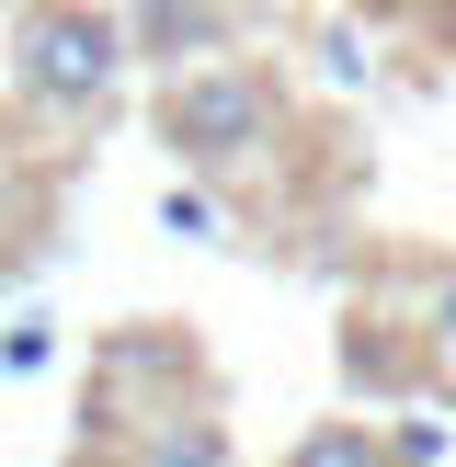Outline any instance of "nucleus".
I'll use <instances>...</instances> for the list:
<instances>
[{
	"instance_id": "nucleus-8",
	"label": "nucleus",
	"mask_w": 456,
	"mask_h": 467,
	"mask_svg": "<svg viewBox=\"0 0 456 467\" xmlns=\"http://www.w3.org/2000/svg\"><path fill=\"white\" fill-rule=\"evenodd\" d=\"M399 12H422L433 35H456V0H399Z\"/></svg>"
},
{
	"instance_id": "nucleus-4",
	"label": "nucleus",
	"mask_w": 456,
	"mask_h": 467,
	"mask_svg": "<svg viewBox=\"0 0 456 467\" xmlns=\"http://www.w3.org/2000/svg\"><path fill=\"white\" fill-rule=\"evenodd\" d=\"M285 467H399V456H388V433H377V422H319Z\"/></svg>"
},
{
	"instance_id": "nucleus-3",
	"label": "nucleus",
	"mask_w": 456,
	"mask_h": 467,
	"mask_svg": "<svg viewBox=\"0 0 456 467\" xmlns=\"http://www.w3.org/2000/svg\"><path fill=\"white\" fill-rule=\"evenodd\" d=\"M228 23H240V0H137V46L149 57H217L228 46Z\"/></svg>"
},
{
	"instance_id": "nucleus-5",
	"label": "nucleus",
	"mask_w": 456,
	"mask_h": 467,
	"mask_svg": "<svg viewBox=\"0 0 456 467\" xmlns=\"http://www.w3.org/2000/svg\"><path fill=\"white\" fill-rule=\"evenodd\" d=\"M137 467H228V433L217 422H149Z\"/></svg>"
},
{
	"instance_id": "nucleus-6",
	"label": "nucleus",
	"mask_w": 456,
	"mask_h": 467,
	"mask_svg": "<svg viewBox=\"0 0 456 467\" xmlns=\"http://www.w3.org/2000/svg\"><path fill=\"white\" fill-rule=\"evenodd\" d=\"M160 217H171L182 240H217V205H205V194H182V182H171V205H160Z\"/></svg>"
},
{
	"instance_id": "nucleus-2",
	"label": "nucleus",
	"mask_w": 456,
	"mask_h": 467,
	"mask_svg": "<svg viewBox=\"0 0 456 467\" xmlns=\"http://www.w3.org/2000/svg\"><path fill=\"white\" fill-rule=\"evenodd\" d=\"M114 68H126V35H114L91 0H35V12L12 23V80H23V103H46V114H91L114 91Z\"/></svg>"
},
{
	"instance_id": "nucleus-1",
	"label": "nucleus",
	"mask_w": 456,
	"mask_h": 467,
	"mask_svg": "<svg viewBox=\"0 0 456 467\" xmlns=\"http://www.w3.org/2000/svg\"><path fill=\"white\" fill-rule=\"evenodd\" d=\"M160 137H171L182 171H240V160H263L274 137H285V80H274V68H240V57L171 68Z\"/></svg>"
},
{
	"instance_id": "nucleus-7",
	"label": "nucleus",
	"mask_w": 456,
	"mask_h": 467,
	"mask_svg": "<svg viewBox=\"0 0 456 467\" xmlns=\"http://www.w3.org/2000/svg\"><path fill=\"white\" fill-rule=\"evenodd\" d=\"M433 331H445V354H456V263H445V285H433Z\"/></svg>"
}]
</instances>
